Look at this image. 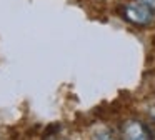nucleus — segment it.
<instances>
[{"instance_id": "obj_3", "label": "nucleus", "mask_w": 155, "mask_h": 140, "mask_svg": "<svg viewBox=\"0 0 155 140\" xmlns=\"http://www.w3.org/2000/svg\"><path fill=\"white\" fill-rule=\"evenodd\" d=\"M94 140H115V137L112 135V132L105 127H98L94 132Z\"/></svg>"}, {"instance_id": "obj_4", "label": "nucleus", "mask_w": 155, "mask_h": 140, "mask_svg": "<svg viewBox=\"0 0 155 140\" xmlns=\"http://www.w3.org/2000/svg\"><path fill=\"white\" fill-rule=\"evenodd\" d=\"M138 2L145 3V5H148L150 8H155V0H138Z\"/></svg>"}, {"instance_id": "obj_5", "label": "nucleus", "mask_w": 155, "mask_h": 140, "mask_svg": "<svg viewBox=\"0 0 155 140\" xmlns=\"http://www.w3.org/2000/svg\"><path fill=\"white\" fill-rule=\"evenodd\" d=\"M153 117H155V113H153Z\"/></svg>"}, {"instance_id": "obj_2", "label": "nucleus", "mask_w": 155, "mask_h": 140, "mask_svg": "<svg viewBox=\"0 0 155 140\" xmlns=\"http://www.w3.org/2000/svg\"><path fill=\"white\" fill-rule=\"evenodd\" d=\"M125 140H148V133L145 127L137 120H128L124 125Z\"/></svg>"}, {"instance_id": "obj_1", "label": "nucleus", "mask_w": 155, "mask_h": 140, "mask_svg": "<svg viewBox=\"0 0 155 140\" xmlns=\"http://www.w3.org/2000/svg\"><path fill=\"white\" fill-rule=\"evenodd\" d=\"M152 10L153 8L137 0V2H132L125 7V17H127L128 22L135 23V25H148L153 18Z\"/></svg>"}]
</instances>
